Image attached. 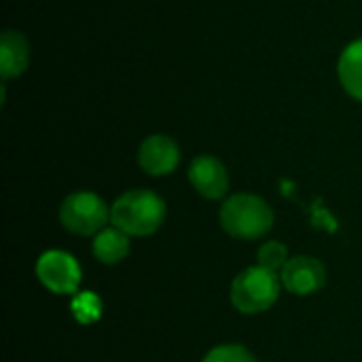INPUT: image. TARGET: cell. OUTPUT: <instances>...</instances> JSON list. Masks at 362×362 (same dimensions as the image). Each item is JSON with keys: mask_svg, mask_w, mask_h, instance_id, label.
Masks as SVG:
<instances>
[{"mask_svg": "<svg viewBox=\"0 0 362 362\" xmlns=\"http://www.w3.org/2000/svg\"><path fill=\"white\" fill-rule=\"evenodd\" d=\"M108 216L110 214H108L106 204L95 193H89V191L72 193L70 197L64 199L62 210H59L62 225L76 235L100 233Z\"/></svg>", "mask_w": 362, "mask_h": 362, "instance_id": "obj_4", "label": "cell"}, {"mask_svg": "<svg viewBox=\"0 0 362 362\" xmlns=\"http://www.w3.org/2000/svg\"><path fill=\"white\" fill-rule=\"evenodd\" d=\"M204 362H257L255 356L242 346H221L214 348Z\"/></svg>", "mask_w": 362, "mask_h": 362, "instance_id": "obj_14", "label": "cell"}, {"mask_svg": "<svg viewBox=\"0 0 362 362\" xmlns=\"http://www.w3.org/2000/svg\"><path fill=\"white\" fill-rule=\"evenodd\" d=\"M337 74L344 85V89L362 102V38L350 42L337 64Z\"/></svg>", "mask_w": 362, "mask_h": 362, "instance_id": "obj_10", "label": "cell"}, {"mask_svg": "<svg viewBox=\"0 0 362 362\" xmlns=\"http://www.w3.org/2000/svg\"><path fill=\"white\" fill-rule=\"evenodd\" d=\"M165 218V204L153 191H129L121 195L112 210L110 221L127 235H151Z\"/></svg>", "mask_w": 362, "mask_h": 362, "instance_id": "obj_1", "label": "cell"}, {"mask_svg": "<svg viewBox=\"0 0 362 362\" xmlns=\"http://www.w3.org/2000/svg\"><path fill=\"white\" fill-rule=\"evenodd\" d=\"M72 314L83 325L93 322L102 316V301L95 297V293H78L72 301Z\"/></svg>", "mask_w": 362, "mask_h": 362, "instance_id": "obj_12", "label": "cell"}, {"mask_svg": "<svg viewBox=\"0 0 362 362\" xmlns=\"http://www.w3.org/2000/svg\"><path fill=\"white\" fill-rule=\"evenodd\" d=\"M221 223L233 238L255 240L265 235L274 225L272 208L257 195L240 193L225 202L221 210Z\"/></svg>", "mask_w": 362, "mask_h": 362, "instance_id": "obj_2", "label": "cell"}, {"mask_svg": "<svg viewBox=\"0 0 362 362\" xmlns=\"http://www.w3.org/2000/svg\"><path fill=\"white\" fill-rule=\"evenodd\" d=\"M40 282L55 295H72L81 282V267L68 252L51 250L45 252L36 263Z\"/></svg>", "mask_w": 362, "mask_h": 362, "instance_id": "obj_5", "label": "cell"}, {"mask_svg": "<svg viewBox=\"0 0 362 362\" xmlns=\"http://www.w3.org/2000/svg\"><path fill=\"white\" fill-rule=\"evenodd\" d=\"M278 295H280V280L276 272L261 265L242 272L231 286V301L244 314L265 312L276 303Z\"/></svg>", "mask_w": 362, "mask_h": 362, "instance_id": "obj_3", "label": "cell"}, {"mask_svg": "<svg viewBox=\"0 0 362 362\" xmlns=\"http://www.w3.org/2000/svg\"><path fill=\"white\" fill-rule=\"evenodd\" d=\"M286 248L280 244V242H267L265 246H261L259 250V265L261 267H267L272 272H282L284 265H286Z\"/></svg>", "mask_w": 362, "mask_h": 362, "instance_id": "obj_13", "label": "cell"}, {"mask_svg": "<svg viewBox=\"0 0 362 362\" xmlns=\"http://www.w3.org/2000/svg\"><path fill=\"white\" fill-rule=\"evenodd\" d=\"M129 252V240L127 233L112 227V229H102L95 235L93 242V255L98 257V261L106 263V265H115L121 263Z\"/></svg>", "mask_w": 362, "mask_h": 362, "instance_id": "obj_11", "label": "cell"}, {"mask_svg": "<svg viewBox=\"0 0 362 362\" xmlns=\"http://www.w3.org/2000/svg\"><path fill=\"white\" fill-rule=\"evenodd\" d=\"M30 64V45L21 32L6 30L0 38V74L13 78L25 72Z\"/></svg>", "mask_w": 362, "mask_h": 362, "instance_id": "obj_9", "label": "cell"}, {"mask_svg": "<svg viewBox=\"0 0 362 362\" xmlns=\"http://www.w3.org/2000/svg\"><path fill=\"white\" fill-rule=\"evenodd\" d=\"M189 180L199 191V195H204L208 199H221V197H225V193L229 189V178H227L225 165L216 157H210V155H202V157L193 159V163L189 168Z\"/></svg>", "mask_w": 362, "mask_h": 362, "instance_id": "obj_8", "label": "cell"}, {"mask_svg": "<svg viewBox=\"0 0 362 362\" xmlns=\"http://www.w3.org/2000/svg\"><path fill=\"white\" fill-rule=\"evenodd\" d=\"M325 276L327 274L320 261L312 257H295L284 265L280 280L293 295L303 297L316 293L325 284Z\"/></svg>", "mask_w": 362, "mask_h": 362, "instance_id": "obj_7", "label": "cell"}, {"mask_svg": "<svg viewBox=\"0 0 362 362\" xmlns=\"http://www.w3.org/2000/svg\"><path fill=\"white\" fill-rule=\"evenodd\" d=\"M178 161H180V151L176 142L163 134L146 138L138 151V163L151 176H163L174 172Z\"/></svg>", "mask_w": 362, "mask_h": 362, "instance_id": "obj_6", "label": "cell"}]
</instances>
